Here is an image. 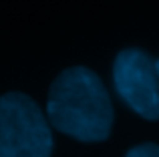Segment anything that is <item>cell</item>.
<instances>
[{
	"label": "cell",
	"instance_id": "6da1fadb",
	"mask_svg": "<svg viewBox=\"0 0 159 157\" xmlns=\"http://www.w3.org/2000/svg\"><path fill=\"white\" fill-rule=\"evenodd\" d=\"M47 115L52 127L79 141H103L113 123L105 87L85 67L66 69L57 77L48 93Z\"/></svg>",
	"mask_w": 159,
	"mask_h": 157
},
{
	"label": "cell",
	"instance_id": "7a4b0ae2",
	"mask_svg": "<svg viewBox=\"0 0 159 157\" xmlns=\"http://www.w3.org/2000/svg\"><path fill=\"white\" fill-rule=\"evenodd\" d=\"M52 135L40 107L24 93L0 97V157H51Z\"/></svg>",
	"mask_w": 159,
	"mask_h": 157
},
{
	"label": "cell",
	"instance_id": "3957f363",
	"mask_svg": "<svg viewBox=\"0 0 159 157\" xmlns=\"http://www.w3.org/2000/svg\"><path fill=\"white\" fill-rule=\"evenodd\" d=\"M115 87L125 103L145 119H159V75L145 52L127 48L115 59Z\"/></svg>",
	"mask_w": 159,
	"mask_h": 157
},
{
	"label": "cell",
	"instance_id": "277c9868",
	"mask_svg": "<svg viewBox=\"0 0 159 157\" xmlns=\"http://www.w3.org/2000/svg\"><path fill=\"white\" fill-rule=\"evenodd\" d=\"M127 157H159V147L157 145H151V143L133 147V149L127 153Z\"/></svg>",
	"mask_w": 159,
	"mask_h": 157
},
{
	"label": "cell",
	"instance_id": "5b68a950",
	"mask_svg": "<svg viewBox=\"0 0 159 157\" xmlns=\"http://www.w3.org/2000/svg\"><path fill=\"white\" fill-rule=\"evenodd\" d=\"M155 67H157V75H159V61H157V63H155Z\"/></svg>",
	"mask_w": 159,
	"mask_h": 157
}]
</instances>
